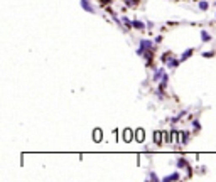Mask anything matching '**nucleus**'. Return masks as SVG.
<instances>
[{
    "instance_id": "nucleus-1",
    "label": "nucleus",
    "mask_w": 216,
    "mask_h": 182,
    "mask_svg": "<svg viewBox=\"0 0 216 182\" xmlns=\"http://www.w3.org/2000/svg\"><path fill=\"white\" fill-rule=\"evenodd\" d=\"M152 49V42L150 40H145V39H142V42H140V47L137 49V54L139 56H142V54L145 52V51H150Z\"/></svg>"
},
{
    "instance_id": "nucleus-2",
    "label": "nucleus",
    "mask_w": 216,
    "mask_h": 182,
    "mask_svg": "<svg viewBox=\"0 0 216 182\" xmlns=\"http://www.w3.org/2000/svg\"><path fill=\"white\" fill-rule=\"evenodd\" d=\"M132 140H134V130L125 128V130H123V142H125V143H130Z\"/></svg>"
},
{
    "instance_id": "nucleus-3",
    "label": "nucleus",
    "mask_w": 216,
    "mask_h": 182,
    "mask_svg": "<svg viewBox=\"0 0 216 182\" xmlns=\"http://www.w3.org/2000/svg\"><path fill=\"white\" fill-rule=\"evenodd\" d=\"M135 140L139 142V143H142V142L145 140V132H144V128H137V130H135Z\"/></svg>"
},
{
    "instance_id": "nucleus-4",
    "label": "nucleus",
    "mask_w": 216,
    "mask_h": 182,
    "mask_svg": "<svg viewBox=\"0 0 216 182\" xmlns=\"http://www.w3.org/2000/svg\"><path fill=\"white\" fill-rule=\"evenodd\" d=\"M93 140L96 142V143L103 140V133H101L100 128H95V130H93Z\"/></svg>"
},
{
    "instance_id": "nucleus-5",
    "label": "nucleus",
    "mask_w": 216,
    "mask_h": 182,
    "mask_svg": "<svg viewBox=\"0 0 216 182\" xmlns=\"http://www.w3.org/2000/svg\"><path fill=\"white\" fill-rule=\"evenodd\" d=\"M81 7L86 10V12H90V13H93V7H91V4L88 2V0H81Z\"/></svg>"
},
{
    "instance_id": "nucleus-6",
    "label": "nucleus",
    "mask_w": 216,
    "mask_h": 182,
    "mask_svg": "<svg viewBox=\"0 0 216 182\" xmlns=\"http://www.w3.org/2000/svg\"><path fill=\"white\" fill-rule=\"evenodd\" d=\"M154 143L155 145H161L162 143V132H159V130L154 132Z\"/></svg>"
},
{
    "instance_id": "nucleus-7",
    "label": "nucleus",
    "mask_w": 216,
    "mask_h": 182,
    "mask_svg": "<svg viewBox=\"0 0 216 182\" xmlns=\"http://www.w3.org/2000/svg\"><path fill=\"white\" fill-rule=\"evenodd\" d=\"M171 142L172 143H179V132H176V130L171 132Z\"/></svg>"
},
{
    "instance_id": "nucleus-8",
    "label": "nucleus",
    "mask_w": 216,
    "mask_h": 182,
    "mask_svg": "<svg viewBox=\"0 0 216 182\" xmlns=\"http://www.w3.org/2000/svg\"><path fill=\"white\" fill-rule=\"evenodd\" d=\"M164 181H166V182L179 181V174H177V172H174V174H171V175H167V177H164Z\"/></svg>"
},
{
    "instance_id": "nucleus-9",
    "label": "nucleus",
    "mask_w": 216,
    "mask_h": 182,
    "mask_svg": "<svg viewBox=\"0 0 216 182\" xmlns=\"http://www.w3.org/2000/svg\"><path fill=\"white\" fill-rule=\"evenodd\" d=\"M164 74H166V73H164V69H162V67H161V69H157V71H155V74H154V81H159Z\"/></svg>"
},
{
    "instance_id": "nucleus-10",
    "label": "nucleus",
    "mask_w": 216,
    "mask_h": 182,
    "mask_svg": "<svg viewBox=\"0 0 216 182\" xmlns=\"http://www.w3.org/2000/svg\"><path fill=\"white\" fill-rule=\"evenodd\" d=\"M177 167H179V169H182V167L188 169V167H189L188 160H186V159H179V160H177Z\"/></svg>"
},
{
    "instance_id": "nucleus-11",
    "label": "nucleus",
    "mask_w": 216,
    "mask_h": 182,
    "mask_svg": "<svg viewBox=\"0 0 216 182\" xmlns=\"http://www.w3.org/2000/svg\"><path fill=\"white\" fill-rule=\"evenodd\" d=\"M167 66L169 67H177V66H179V61H177V59H171V57H169V59H167Z\"/></svg>"
},
{
    "instance_id": "nucleus-12",
    "label": "nucleus",
    "mask_w": 216,
    "mask_h": 182,
    "mask_svg": "<svg viewBox=\"0 0 216 182\" xmlns=\"http://www.w3.org/2000/svg\"><path fill=\"white\" fill-rule=\"evenodd\" d=\"M201 39L204 40V42H209V40H211V35H209L206 30H203V32H201Z\"/></svg>"
},
{
    "instance_id": "nucleus-13",
    "label": "nucleus",
    "mask_w": 216,
    "mask_h": 182,
    "mask_svg": "<svg viewBox=\"0 0 216 182\" xmlns=\"http://www.w3.org/2000/svg\"><path fill=\"white\" fill-rule=\"evenodd\" d=\"M191 54H193V49H188V51H184V54L181 56V61H186L189 56H191Z\"/></svg>"
},
{
    "instance_id": "nucleus-14",
    "label": "nucleus",
    "mask_w": 216,
    "mask_h": 182,
    "mask_svg": "<svg viewBox=\"0 0 216 182\" xmlns=\"http://www.w3.org/2000/svg\"><path fill=\"white\" fill-rule=\"evenodd\" d=\"M132 27H135V29H144V24H142L140 20H134V22H132Z\"/></svg>"
},
{
    "instance_id": "nucleus-15",
    "label": "nucleus",
    "mask_w": 216,
    "mask_h": 182,
    "mask_svg": "<svg viewBox=\"0 0 216 182\" xmlns=\"http://www.w3.org/2000/svg\"><path fill=\"white\" fill-rule=\"evenodd\" d=\"M147 179H150V181H154V182H157V181H159V177H157V175H155L154 172H148Z\"/></svg>"
},
{
    "instance_id": "nucleus-16",
    "label": "nucleus",
    "mask_w": 216,
    "mask_h": 182,
    "mask_svg": "<svg viewBox=\"0 0 216 182\" xmlns=\"http://www.w3.org/2000/svg\"><path fill=\"white\" fill-rule=\"evenodd\" d=\"M123 2H125L127 5H130V7H135L137 4H139V0H123Z\"/></svg>"
},
{
    "instance_id": "nucleus-17",
    "label": "nucleus",
    "mask_w": 216,
    "mask_h": 182,
    "mask_svg": "<svg viewBox=\"0 0 216 182\" xmlns=\"http://www.w3.org/2000/svg\"><path fill=\"white\" fill-rule=\"evenodd\" d=\"M182 133V145H186V143H188V132H181Z\"/></svg>"
},
{
    "instance_id": "nucleus-18",
    "label": "nucleus",
    "mask_w": 216,
    "mask_h": 182,
    "mask_svg": "<svg viewBox=\"0 0 216 182\" xmlns=\"http://www.w3.org/2000/svg\"><path fill=\"white\" fill-rule=\"evenodd\" d=\"M199 8H201V10H208V2H204V0L199 2Z\"/></svg>"
},
{
    "instance_id": "nucleus-19",
    "label": "nucleus",
    "mask_w": 216,
    "mask_h": 182,
    "mask_svg": "<svg viewBox=\"0 0 216 182\" xmlns=\"http://www.w3.org/2000/svg\"><path fill=\"white\" fill-rule=\"evenodd\" d=\"M193 127H194V130H199V123H198V121H193Z\"/></svg>"
},
{
    "instance_id": "nucleus-20",
    "label": "nucleus",
    "mask_w": 216,
    "mask_h": 182,
    "mask_svg": "<svg viewBox=\"0 0 216 182\" xmlns=\"http://www.w3.org/2000/svg\"><path fill=\"white\" fill-rule=\"evenodd\" d=\"M203 56H204V57H213V52H204Z\"/></svg>"
},
{
    "instance_id": "nucleus-21",
    "label": "nucleus",
    "mask_w": 216,
    "mask_h": 182,
    "mask_svg": "<svg viewBox=\"0 0 216 182\" xmlns=\"http://www.w3.org/2000/svg\"><path fill=\"white\" fill-rule=\"evenodd\" d=\"M101 2H103V4H105V2H110V0H101Z\"/></svg>"
}]
</instances>
